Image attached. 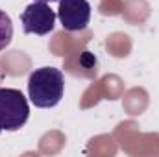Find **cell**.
<instances>
[{"label": "cell", "instance_id": "obj_1", "mask_svg": "<svg viewBox=\"0 0 159 157\" xmlns=\"http://www.w3.org/2000/svg\"><path fill=\"white\" fill-rule=\"evenodd\" d=\"M65 92V76L56 67L35 69L28 78V98L39 109L56 107Z\"/></svg>", "mask_w": 159, "mask_h": 157}, {"label": "cell", "instance_id": "obj_2", "mask_svg": "<svg viewBox=\"0 0 159 157\" xmlns=\"http://www.w3.org/2000/svg\"><path fill=\"white\" fill-rule=\"evenodd\" d=\"M30 117L26 96L19 89L0 87V133L19 131Z\"/></svg>", "mask_w": 159, "mask_h": 157}, {"label": "cell", "instance_id": "obj_3", "mask_svg": "<svg viewBox=\"0 0 159 157\" xmlns=\"http://www.w3.org/2000/svg\"><path fill=\"white\" fill-rule=\"evenodd\" d=\"M56 13L46 2H34L20 13L22 32L28 35H48L56 28Z\"/></svg>", "mask_w": 159, "mask_h": 157}, {"label": "cell", "instance_id": "obj_4", "mask_svg": "<svg viewBox=\"0 0 159 157\" xmlns=\"http://www.w3.org/2000/svg\"><path fill=\"white\" fill-rule=\"evenodd\" d=\"M57 19L67 32H83L91 20V4L87 0H59Z\"/></svg>", "mask_w": 159, "mask_h": 157}, {"label": "cell", "instance_id": "obj_5", "mask_svg": "<svg viewBox=\"0 0 159 157\" xmlns=\"http://www.w3.org/2000/svg\"><path fill=\"white\" fill-rule=\"evenodd\" d=\"M13 41V22H11V17L0 9V52L6 50Z\"/></svg>", "mask_w": 159, "mask_h": 157}, {"label": "cell", "instance_id": "obj_6", "mask_svg": "<svg viewBox=\"0 0 159 157\" xmlns=\"http://www.w3.org/2000/svg\"><path fill=\"white\" fill-rule=\"evenodd\" d=\"M34 2H46L48 4V2H59V0H34Z\"/></svg>", "mask_w": 159, "mask_h": 157}]
</instances>
